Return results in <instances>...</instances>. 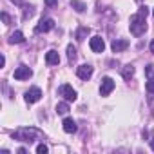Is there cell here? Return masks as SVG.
Masks as SVG:
<instances>
[{"mask_svg":"<svg viewBox=\"0 0 154 154\" xmlns=\"http://www.w3.org/2000/svg\"><path fill=\"white\" fill-rule=\"evenodd\" d=\"M114 89V80L109 78V76H105V78H102V85H100V94L102 96H109Z\"/></svg>","mask_w":154,"mask_h":154,"instance_id":"277c9868","label":"cell"},{"mask_svg":"<svg viewBox=\"0 0 154 154\" xmlns=\"http://www.w3.org/2000/svg\"><path fill=\"white\" fill-rule=\"evenodd\" d=\"M138 13H141V15H145V17H147V15H149V8H147V6H141Z\"/></svg>","mask_w":154,"mask_h":154,"instance_id":"cb8c5ba5","label":"cell"},{"mask_svg":"<svg viewBox=\"0 0 154 154\" xmlns=\"http://www.w3.org/2000/svg\"><path fill=\"white\" fill-rule=\"evenodd\" d=\"M67 58H69V62H74L76 60V47L72 44L67 45Z\"/></svg>","mask_w":154,"mask_h":154,"instance_id":"e0dca14e","label":"cell"},{"mask_svg":"<svg viewBox=\"0 0 154 154\" xmlns=\"http://www.w3.org/2000/svg\"><path fill=\"white\" fill-rule=\"evenodd\" d=\"M129 47V42L127 40H114L112 44H111V49L114 51V53H122V51H125Z\"/></svg>","mask_w":154,"mask_h":154,"instance_id":"7c38bea8","label":"cell"},{"mask_svg":"<svg viewBox=\"0 0 154 154\" xmlns=\"http://www.w3.org/2000/svg\"><path fill=\"white\" fill-rule=\"evenodd\" d=\"M54 27V20L53 18H42L40 24L35 27V33H47Z\"/></svg>","mask_w":154,"mask_h":154,"instance_id":"52a82bcc","label":"cell"},{"mask_svg":"<svg viewBox=\"0 0 154 154\" xmlns=\"http://www.w3.org/2000/svg\"><path fill=\"white\" fill-rule=\"evenodd\" d=\"M62 125H63V131L67 132V134H72V132H76V122L72 120V118H65L63 122H62Z\"/></svg>","mask_w":154,"mask_h":154,"instance_id":"30bf717a","label":"cell"},{"mask_svg":"<svg viewBox=\"0 0 154 154\" xmlns=\"http://www.w3.org/2000/svg\"><path fill=\"white\" fill-rule=\"evenodd\" d=\"M45 63L47 65H58L60 63V56L56 51H47L45 53Z\"/></svg>","mask_w":154,"mask_h":154,"instance_id":"8fae6325","label":"cell"},{"mask_svg":"<svg viewBox=\"0 0 154 154\" xmlns=\"http://www.w3.org/2000/svg\"><path fill=\"white\" fill-rule=\"evenodd\" d=\"M150 51H152V54H154V40L150 42Z\"/></svg>","mask_w":154,"mask_h":154,"instance_id":"83f0119b","label":"cell"},{"mask_svg":"<svg viewBox=\"0 0 154 154\" xmlns=\"http://www.w3.org/2000/svg\"><path fill=\"white\" fill-rule=\"evenodd\" d=\"M11 2H15V4H18V6H22V0H11Z\"/></svg>","mask_w":154,"mask_h":154,"instance_id":"4316f807","label":"cell"},{"mask_svg":"<svg viewBox=\"0 0 154 154\" xmlns=\"http://www.w3.org/2000/svg\"><path fill=\"white\" fill-rule=\"evenodd\" d=\"M36 152H38V154H47V152H49V149H47V145L40 143V145L36 147Z\"/></svg>","mask_w":154,"mask_h":154,"instance_id":"ffe728a7","label":"cell"},{"mask_svg":"<svg viewBox=\"0 0 154 154\" xmlns=\"http://www.w3.org/2000/svg\"><path fill=\"white\" fill-rule=\"evenodd\" d=\"M89 45H91V49L94 53H103V49H105V42H103L102 36H93L91 42H89Z\"/></svg>","mask_w":154,"mask_h":154,"instance_id":"9c48e42d","label":"cell"},{"mask_svg":"<svg viewBox=\"0 0 154 154\" xmlns=\"http://www.w3.org/2000/svg\"><path fill=\"white\" fill-rule=\"evenodd\" d=\"M89 31H91L89 27H80V29H78V33H76V40H78V42H82V40H84V38L89 35Z\"/></svg>","mask_w":154,"mask_h":154,"instance_id":"ac0fdd59","label":"cell"},{"mask_svg":"<svg viewBox=\"0 0 154 154\" xmlns=\"http://www.w3.org/2000/svg\"><path fill=\"white\" fill-rule=\"evenodd\" d=\"M2 20L6 22V26H9V22H11V18L8 17V13H2Z\"/></svg>","mask_w":154,"mask_h":154,"instance_id":"d4e9b609","label":"cell"},{"mask_svg":"<svg viewBox=\"0 0 154 154\" xmlns=\"http://www.w3.org/2000/svg\"><path fill=\"white\" fill-rule=\"evenodd\" d=\"M33 76V71L27 65H20L15 69V80H29Z\"/></svg>","mask_w":154,"mask_h":154,"instance_id":"8992f818","label":"cell"},{"mask_svg":"<svg viewBox=\"0 0 154 154\" xmlns=\"http://www.w3.org/2000/svg\"><path fill=\"white\" fill-rule=\"evenodd\" d=\"M58 4V0H45V6L47 8H53V6H56Z\"/></svg>","mask_w":154,"mask_h":154,"instance_id":"603a6c76","label":"cell"},{"mask_svg":"<svg viewBox=\"0 0 154 154\" xmlns=\"http://www.w3.org/2000/svg\"><path fill=\"white\" fill-rule=\"evenodd\" d=\"M71 6H72V9L76 11V13H84L87 8H85V4L84 2H78V0H71Z\"/></svg>","mask_w":154,"mask_h":154,"instance_id":"5bb4252c","label":"cell"},{"mask_svg":"<svg viewBox=\"0 0 154 154\" xmlns=\"http://www.w3.org/2000/svg\"><path fill=\"white\" fill-rule=\"evenodd\" d=\"M24 98H26L27 103H36V102L42 98V91H40L38 87H31V89L24 94Z\"/></svg>","mask_w":154,"mask_h":154,"instance_id":"ba28073f","label":"cell"},{"mask_svg":"<svg viewBox=\"0 0 154 154\" xmlns=\"http://www.w3.org/2000/svg\"><path fill=\"white\" fill-rule=\"evenodd\" d=\"M31 17H33V8H27L26 13H24V20H27V18H31Z\"/></svg>","mask_w":154,"mask_h":154,"instance_id":"7402d4cb","label":"cell"},{"mask_svg":"<svg viewBox=\"0 0 154 154\" xmlns=\"http://www.w3.org/2000/svg\"><path fill=\"white\" fill-rule=\"evenodd\" d=\"M145 76H147L149 80L154 78V63H149V65L145 67Z\"/></svg>","mask_w":154,"mask_h":154,"instance_id":"d6986e66","label":"cell"},{"mask_svg":"<svg viewBox=\"0 0 154 154\" xmlns=\"http://www.w3.org/2000/svg\"><path fill=\"white\" fill-rule=\"evenodd\" d=\"M24 42V33L22 31H15L9 38V44H22Z\"/></svg>","mask_w":154,"mask_h":154,"instance_id":"4fadbf2b","label":"cell"},{"mask_svg":"<svg viewBox=\"0 0 154 154\" xmlns=\"http://www.w3.org/2000/svg\"><path fill=\"white\" fill-rule=\"evenodd\" d=\"M150 149L154 150V131H152V136H150Z\"/></svg>","mask_w":154,"mask_h":154,"instance_id":"484cf974","label":"cell"},{"mask_svg":"<svg viewBox=\"0 0 154 154\" xmlns=\"http://www.w3.org/2000/svg\"><path fill=\"white\" fill-rule=\"evenodd\" d=\"M145 89H147V93H150V94H154V78L147 82V85H145Z\"/></svg>","mask_w":154,"mask_h":154,"instance_id":"44dd1931","label":"cell"},{"mask_svg":"<svg viewBox=\"0 0 154 154\" xmlns=\"http://www.w3.org/2000/svg\"><path fill=\"white\" fill-rule=\"evenodd\" d=\"M93 72H94V69L89 63H84V65H80L78 69H76V74H78L80 80H89L91 76H93Z\"/></svg>","mask_w":154,"mask_h":154,"instance_id":"5b68a950","label":"cell"},{"mask_svg":"<svg viewBox=\"0 0 154 154\" xmlns=\"http://www.w3.org/2000/svg\"><path fill=\"white\" fill-rule=\"evenodd\" d=\"M42 138V132L38 131V129H27V127H24V129H18L17 132H13V140H18V141H27V143H31V141H35V140H40Z\"/></svg>","mask_w":154,"mask_h":154,"instance_id":"7a4b0ae2","label":"cell"},{"mask_svg":"<svg viewBox=\"0 0 154 154\" xmlns=\"http://www.w3.org/2000/svg\"><path fill=\"white\" fill-rule=\"evenodd\" d=\"M132 74H134V67H132V65H125V67L122 69V76H123L125 80H131Z\"/></svg>","mask_w":154,"mask_h":154,"instance_id":"9a60e30c","label":"cell"},{"mask_svg":"<svg viewBox=\"0 0 154 154\" xmlns=\"http://www.w3.org/2000/svg\"><path fill=\"white\" fill-rule=\"evenodd\" d=\"M145 15H141V13H136V15H132L131 17V24H129V29H131V33L134 35V36H141L145 31H147V22H145Z\"/></svg>","mask_w":154,"mask_h":154,"instance_id":"6da1fadb","label":"cell"},{"mask_svg":"<svg viewBox=\"0 0 154 154\" xmlns=\"http://www.w3.org/2000/svg\"><path fill=\"white\" fill-rule=\"evenodd\" d=\"M138 2H141V0H138Z\"/></svg>","mask_w":154,"mask_h":154,"instance_id":"f546056e","label":"cell"},{"mask_svg":"<svg viewBox=\"0 0 154 154\" xmlns=\"http://www.w3.org/2000/svg\"><path fill=\"white\" fill-rule=\"evenodd\" d=\"M152 15H154V9H152Z\"/></svg>","mask_w":154,"mask_h":154,"instance_id":"f1b7e54d","label":"cell"},{"mask_svg":"<svg viewBox=\"0 0 154 154\" xmlns=\"http://www.w3.org/2000/svg\"><path fill=\"white\" fill-rule=\"evenodd\" d=\"M58 94H60V96H63L67 102H74V100H76V96H78V94H76V91H74L69 84L60 85V87H58Z\"/></svg>","mask_w":154,"mask_h":154,"instance_id":"3957f363","label":"cell"},{"mask_svg":"<svg viewBox=\"0 0 154 154\" xmlns=\"http://www.w3.org/2000/svg\"><path fill=\"white\" fill-rule=\"evenodd\" d=\"M56 112H58V114H67V112H69V103H67V100H65V102H60V103L56 105Z\"/></svg>","mask_w":154,"mask_h":154,"instance_id":"2e32d148","label":"cell"}]
</instances>
